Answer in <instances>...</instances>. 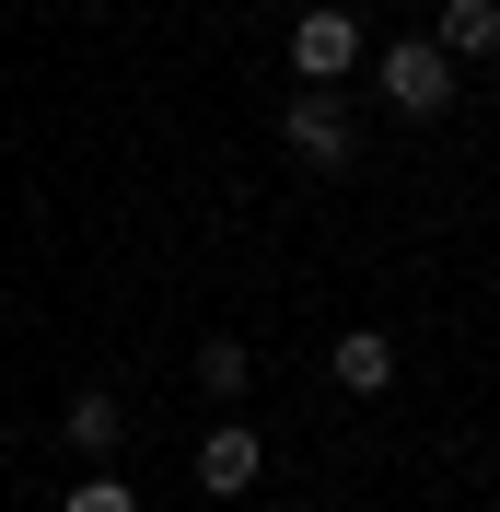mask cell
I'll list each match as a JSON object with an SVG mask.
<instances>
[{"mask_svg":"<svg viewBox=\"0 0 500 512\" xmlns=\"http://www.w3.org/2000/svg\"><path fill=\"white\" fill-rule=\"evenodd\" d=\"M59 512H140V489H117V478H105V466H94V478L70 489V501H59Z\"/></svg>","mask_w":500,"mask_h":512,"instance_id":"cell-9","label":"cell"},{"mask_svg":"<svg viewBox=\"0 0 500 512\" xmlns=\"http://www.w3.org/2000/svg\"><path fill=\"white\" fill-rule=\"evenodd\" d=\"M256 466H268V443H256L245 419H233V431H210V443H198V489H210V501H245V489H256Z\"/></svg>","mask_w":500,"mask_h":512,"instance_id":"cell-4","label":"cell"},{"mask_svg":"<svg viewBox=\"0 0 500 512\" xmlns=\"http://www.w3.org/2000/svg\"><path fill=\"white\" fill-rule=\"evenodd\" d=\"M280 152H291V163H314V175H338V163L361 152V128H349L338 82H303V94H291V117H280Z\"/></svg>","mask_w":500,"mask_h":512,"instance_id":"cell-2","label":"cell"},{"mask_svg":"<svg viewBox=\"0 0 500 512\" xmlns=\"http://www.w3.org/2000/svg\"><path fill=\"white\" fill-rule=\"evenodd\" d=\"M373 94L396 105V117H442V105H454V59H442L431 35H396L373 59Z\"/></svg>","mask_w":500,"mask_h":512,"instance_id":"cell-1","label":"cell"},{"mask_svg":"<svg viewBox=\"0 0 500 512\" xmlns=\"http://www.w3.org/2000/svg\"><path fill=\"white\" fill-rule=\"evenodd\" d=\"M431 47H442V59H454V70H466V59H500V0H442Z\"/></svg>","mask_w":500,"mask_h":512,"instance_id":"cell-5","label":"cell"},{"mask_svg":"<svg viewBox=\"0 0 500 512\" xmlns=\"http://www.w3.org/2000/svg\"><path fill=\"white\" fill-rule=\"evenodd\" d=\"M59 431H70L82 454H105V443L128 431V419H117V396H70V408H59Z\"/></svg>","mask_w":500,"mask_h":512,"instance_id":"cell-7","label":"cell"},{"mask_svg":"<svg viewBox=\"0 0 500 512\" xmlns=\"http://www.w3.org/2000/svg\"><path fill=\"white\" fill-rule=\"evenodd\" d=\"M245 373H256L245 338H210V350H198V384H210V396H245Z\"/></svg>","mask_w":500,"mask_h":512,"instance_id":"cell-8","label":"cell"},{"mask_svg":"<svg viewBox=\"0 0 500 512\" xmlns=\"http://www.w3.org/2000/svg\"><path fill=\"white\" fill-rule=\"evenodd\" d=\"M291 70H303V82H349V70H361V24H349L338 0H314L303 24H291Z\"/></svg>","mask_w":500,"mask_h":512,"instance_id":"cell-3","label":"cell"},{"mask_svg":"<svg viewBox=\"0 0 500 512\" xmlns=\"http://www.w3.org/2000/svg\"><path fill=\"white\" fill-rule=\"evenodd\" d=\"M338 384L349 396H384V384H396V338H384V326H349L338 338Z\"/></svg>","mask_w":500,"mask_h":512,"instance_id":"cell-6","label":"cell"}]
</instances>
